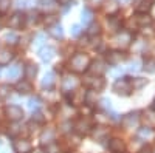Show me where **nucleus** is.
I'll use <instances>...</instances> for the list:
<instances>
[{
  "label": "nucleus",
  "mask_w": 155,
  "mask_h": 153,
  "mask_svg": "<svg viewBox=\"0 0 155 153\" xmlns=\"http://www.w3.org/2000/svg\"><path fill=\"white\" fill-rule=\"evenodd\" d=\"M88 65H90V57L85 53H76L70 59V68L76 73H84L85 70H88Z\"/></svg>",
  "instance_id": "obj_1"
},
{
  "label": "nucleus",
  "mask_w": 155,
  "mask_h": 153,
  "mask_svg": "<svg viewBox=\"0 0 155 153\" xmlns=\"http://www.w3.org/2000/svg\"><path fill=\"white\" fill-rule=\"evenodd\" d=\"M112 42H113V45L118 49H124L127 46H130V43H132V34L129 31H118V34L113 37Z\"/></svg>",
  "instance_id": "obj_2"
},
{
  "label": "nucleus",
  "mask_w": 155,
  "mask_h": 153,
  "mask_svg": "<svg viewBox=\"0 0 155 153\" xmlns=\"http://www.w3.org/2000/svg\"><path fill=\"white\" fill-rule=\"evenodd\" d=\"M113 90L116 94H121V96H129L132 91V85H130V81L127 78H123L120 81H116L115 85H113Z\"/></svg>",
  "instance_id": "obj_3"
},
{
  "label": "nucleus",
  "mask_w": 155,
  "mask_h": 153,
  "mask_svg": "<svg viewBox=\"0 0 155 153\" xmlns=\"http://www.w3.org/2000/svg\"><path fill=\"white\" fill-rule=\"evenodd\" d=\"M121 124H123L124 129H127V130L137 129L138 124H140V113L138 111H134V113L126 114V116L123 118V121H121Z\"/></svg>",
  "instance_id": "obj_4"
},
{
  "label": "nucleus",
  "mask_w": 155,
  "mask_h": 153,
  "mask_svg": "<svg viewBox=\"0 0 155 153\" xmlns=\"http://www.w3.org/2000/svg\"><path fill=\"white\" fill-rule=\"evenodd\" d=\"M78 85H79V81H78L76 76L73 74H67L65 78L62 79V91H65V93H71L74 91Z\"/></svg>",
  "instance_id": "obj_5"
},
{
  "label": "nucleus",
  "mask_w": 155,
  "mask_h": 153,
  "mask_svg": "<svg viewBox=\"0 0 155 153\" xmlns=\"http://www.w3.org/2000/svg\"><path fill=\"white\" fill-rule=\"evenodd\" d=\"M5 113H6V118L9 121H12V122H17V121H20L23 118V110L19 105H9V107H6Z\"/></svg>",
  "instance_id": "obj_6"
},
{
  "label": "nucleus",
  "mask_w": 155,
  "mask_h": 153,
  "mask_svg": "<svg viewBox=\"0 0 155 153\" xmlns=\"http://www.w3.org/2000/svg\"><path fill=\"white\" fill-rule=\"evenodd\" d=\"M85 85L90 88V90H93V91H99L104 88L106 82L104 79L101 78V76H92V78H87L85 79Z\"/></svg>",
  "instance_id": "obj_7"
},
{
  "label": "nucleus",
  "mask_w": 155,
  "mask_h": 153,
  "mask_svg": "<svg viewBox=\"0 0 155 153\" xmlns=\"http://www.w3.org/2000/svg\"><path fill=\"white\" fill-rule=\"evenodd\" d=\"M25 20H27V17H25L22 12H16V14H12L8 20V27L12 28V30H19L22 28L25 25Z\"/></svg>",
  "instance_id": "obj_8"
},
{
  "label": "nucleus",
  "mask_w": 155,
  "mask_h": 153,
  "mask_svg": "<svg viewBox=\"0 0 155 153\" xmlns=\"http://www.w3.org/2000/svg\"><path fill=\"white\" fill-rule=\"evenodd\" d=\"M54 141H56V130L54 129H45L41 135V144L50 145V144H54Z\"/></svg>",
  "instance_id": "obj_9"
},
{
  "label": "nucleus",
  "mask_w": 155,
  "mask_h": 153,
  "mask_svg": "<svg viewBox=\"0 0 155 153\" xmlns=\"http://www.w3.org/2000/svg\"><path fill=\"white\" fill-rule=\"evenodd\" d=\"M88 71L92 73L93 76H101L102 73H106V71H107V68H106V63L102 62V60H95L93 63L90 62Z\"/></svg>",
  "instance_id": "obj_10"
},
{
  "label": "nucleus",
  "mask_w": 155,
  "mask_h": 153,
  "mask_svg": "<svg viewBox=\"0 0 155 153\" xmlns=\"http://www.w3.org/2000/svg\"><path fill=\"white\" fill-rule=\"evenodd\" d=\"M12 147H14L16 153H30L31 151V144L27 139H17V141H14Z\"/></svg>",
  "instance_id": "obj_11"
},
{
  "label": "nucleus",
  "mask_w": 155,
  "mask_h": 153,
  "mask_svg": "<svg viewBox=\"0 0 155 153\" xmlns=\"http://www.w3.org/2000/svg\"><path fill=\"white\" fill-rule=\"evenodd\" d=\"M107 63L109 65H118V63H121V60H124V54L121 53V51H110V53H107Z\"/></svg>",
  "instance_id": "obj_12"
},
{
  "label": "nucleus",
  "mask_w": 155,
  "mask_h": 153,
  "mask_svg": "<svg viewBox=\"0 0 155 153\" xmlns=\"http://www.w3.org/2000/svg\"><path fill=\"white\" fill-rule=\"evenodd\" d=\"M74 129L78 133H81V135H87L92 132V125H90V122L87 119H79L76 124H74Z\"/></svg>",
  "instance_id": "obj_13"
},
{
  "label": "nucleus",
  "mask_w": 155,
  "mask_h": 153,
  "mask_svg": "<svg viewBox=\"0 0 155 153\" xmlns=\"http://www.w3.org/2000/svg\"><path fill=\"white\" fill-rule=\"evenodd\" d=\"M54 54H56V51H54L53 46H44V48H41V51H39V57H41L44 62H50L54 57Z\"/></svg>",
  "instance_id": "obj_14"
},
{
  "label": "nucleus",
  "mask_w": 155,
  "mask_h": 153,
  "mask_svg": "<svg viewBox=\"0 0 155 153\" xmlns=\"http://www.w3.org/2000/svg\"><path fill=\"white\" fill-rule=\"evenodd\" d=\"M16 91L20 93V94H28V93L33 91V85H31L30 81H20L16 85Z\"/></svg>",
  "instance_id": "obj_15"
},
{
  "label": "nucleus",
  "mask_w": 155,
  "mask_h": 153,
  "mask_svg": "<svg viewBox=\"0 0 155 153\" xmlns=\"http://www.w3.org/2000/svg\"><path fill=\"white\" fill-rule=\"evenodd\" d=\"M109 148H110L113 153H123L124 148H126V144H124V141H121V139L115 138V139H112V141H110Z\"/></svg>",
  "instance_id": "obj_16"
},
{
  "label": "nucleus",
  "mask_w": 155,
  "mask_h": 153,
  "mask_svg": "<svg viewBox=\"0 0 155 153\" xmlns=\"http://www.w3.org/2000/svg\"><path fill=\"white\" fill-rule=\"evenodd\" d=\"M107 28L110 31H113V33L121 31V22H120V19H116V16H110L107 19Z\"/></svg>",
  "instance_id": "obj_17"
},
{
  "label": "nucleus",
  "mask_w": 155,
  "mask_h": 153,
  "mask_svg": "<svg viewBox=\"0 0 155 153\" xmlns=\"http://www.w3.org/2000/svg\"><path fill=\"white\" fill-rule=\"evenodd\" d=\"M54 82H56V74L53 73V71H48V73H45V76H44V79H42V87L44 88H51L54 85Z\"/></svg>",
  "instance_id": "obj_18"
},
{
  "label": "nucleus",
  "mask_w": 155,
  "mask_h": 153,
  "mask_svg": "<svg viewBox=\"0 0 155 153\" xmlns=\"http://www.w3.org/2000/svg\"><path fill=\"white\" fill-rule=\"evenodd\" d=\"M93 138L96 139L98 142H102L109 138V130L104 129V127H96V130L93 132Z\"/></svg>",
  "instance_id": "obj_19"
},
{
  "label": "nucleus",
  "mask_w": 155,
  "mask_h": 153,
  "mask_svg": "<svg viewBox=\"0 0 155 153\" xmlns=\"http://www.w3.org/2000/svg\"><path fill=\"white\" fill-rule=\"evenodd\" d=\"M84 99H85V93L82 90H74L71 91V104L73 105H81L84 104Z\"/></svg>",
  "instance_id": "obj_20"
},
{
  "label": "nucleus",
  "mask_w": 155,
  "mask_h": 153,
  "mask_svg": "<svg viewBox=\"0 0 155 153\" xmlns=\"http://www.w3.org/2000/svg\"><path fill=\"white\" fill-rule=\"evenodd\" d=\"M153 5V0H141V2L137 5V12H140V14H146V12L150 11Z\"/></svg>",
  "instance_id": "obj_21"
},
{
  "label": "nucleus",
  "mask_w": 155,
  "mask_h": 153,
  "mask_svg": "<svg viewBox=\"0 0 155 153\" xmlns=\"http://www.w3.org/2000/svg\"><path fill=\"white\" fill-rule=\"evenodd\" d=\"M132 23L137 25V27H146V25L152 23V19L147 14H141V16H137L135 19H132Z\"/></svg>",
  "instance_id": "obj_22"
},
{
  "label": "nucleus",
  "mask_w": 155,
  "mask_h": 153,
  "mask_svg": "<svg viewBox=\"0 0 155 153\" xmlns=\"http://www.w3.org/2000/svg\"><path fill=\"white\" fill-rule=\"evenodd\" d=\"M12 60V53L8 48H2L0 49V65H6Z\"/></svg>",
  "instance_id": "obj_23"
},
{
  "label": "nucleus",
  "mask_w": 155,
  "mask_h": 153,
  "mask_svg": "<svg viewBox=\"0 0 155 153\" xmlns=\"http://www.w3.org/2000/svg\"><path fill=\"white\" fill-rule=\"evenodd\" d=\"M50 34L54 37V39H62L64 37V30L59 23H54V25H51L50 27Z\"/></svg>",
  "instance_id": "obj_24"
},
{
  "label": "nucleus",
  "mask_w": 155,
  "mask_h": 153,
  "mask_svg": "<svg viewBox=\"0 0 155 153\" xmlns=\"http://www.w3.org/2000/svg\"><path fill=\"white\" fill-rule=\"evenodd\" d=\"M20 73H22V68H20L19 63H16V65L9 67V70H8L6 76H8V79H17L19 76H20Z\"/></svg>",
  "instance_id": "obj_25"
},
{
  "label": "nucleus",
  "mask_w": 155,
  "mask_h": 153,
  "mask_svg": "<svg viewBox=\"0 0 155 153\" xmlns=\"http://www.w3.org/2000/svg\"><path fill=\"white\" fill-rule=\"evenodd\" d=\"M152 136V127H141V129H138L137 132V138L138 139H147Z\"/></svg>",
  "instance_id": "obj_26"
},
{
  "label": "nucleus",
  "mask_w": 155,
  "mask_h": 153,
  "mask_svg": "<svg viewBox=\"0 0 155 153\" xmlns=\"http://www.w3.org/2000/svg\"><path fill=\"white\" fill-rule=\"evenodd\" d=\"M36 74H37V65L36 63H28L25 67V76H27V79H34Z\"/></svg>",
  "instance_id": "obj_27"
},
{
  "label": "nucleus",
  "mask_w": 155,
  "mask_h": 153,
  "mask_svg": "<svg viewBox=\"0 0 155 153\" xmlns=\"http://www.w3.org/2000/svg\"><path fill=\"white\" fill-rule=\"evenodd\" d=\"M143 65H144V67H143L144 71H147V73H155V59H152V57H146Z\"/></svg>",
  "instance_id": "obj_28"
},
{
  "label": "nucleus",
  "mask_w": 155,
  "mask_h": 153,
  "mask_svg": "<svg viewBox=\"0 0 155 153\" xmlns=\"http://www.w3.org/2000/svg\"><path fill=\"white\" fill-rule=\"evenodd\" d=\"M39 5L47 11H53L56 8V0H39Z\"/></svg>",
  "instance_id": "obj_29"
},
{
  "label": "nucleus",
  "mask_w": 155,
  "mask_h": 153,
  "mask_svg": "<svg viewBox=\"0 0 155 153\" xmlns=\"http://www.w3.org/2000/svg\"><path fill=\"white\" fill-rule=\"evenodd\" d=\"M5 42L6 43H9V45H16L17 42H19V36L16 34V33H6L5 34Z\"/></svg>",
  "instance_id": "obj_30"
},
{
  "label": "nucleus",
  "mask_w": 155,
  "mask_h": 153,
  "mask_svg": "<svg viewBox=\"0 0 155 153\" xmlns=\"http://www.w3.org/2000/svg\"><path fill=\"white\" fill-rule=\"evenodd\" d=\"M146 48H147V43H146L144 40H137V42H134V51H135V53H144Z\"/></svg>",
  "instance_id": "obj_31"
},
{
  "label": "nucleus",
  "mask_w": 155,
  "mask_h": 153,
  "mask_svg": "<svg viewBox=\"0 0 155 153\" xmlns=\"http://www.w3.org/2000/svg\"><path fill=\"white\" fill-rule=\"evenodd\" d=\"M96 102V91L90 90L88 93H85V99H84V104H88V105H93Z\"/></svg>",
  "instance_id": "obj_32"
},
{
  "label": "nucleus",
  "mask_w": 155,
  "mask_h": 153,
  "mask_svg": "<svg viewBox=\"0 0 155 153\" xmlns=\"http://www.w3.org/2000/svg\"><path fill=\"white\" fill-rule=\"evenodd\" d=\"M28 108H30L31 111L39 110V108H41V99H39V97H31V99L28 100Z\"/></svg>",
  "instance_id": "obj_33"
},
{
  "label": "nucleus",
  "mask_w": 155,
  "mask_h": 153,
  "mask_svg": "<svg viewBox=\"0 0 155 153\" xmlns=\"http://www.w3.org/2000/svg\"><path fill=\"white\" fill-rule=\"evenodd\" d=\"M147 84V79H143V78H137V79H134V81H130V85H132V88L135 90H138V88H143L144 85Z\"/></svg>",
  "instance_id": "obj_34"
},
{
  "label": "nucleus",
  "mask_w": 155,
  "mask_h": 153,
  "mask_svg": "<svg viewBox=\"0 0 155 153\" xmlns=\"http://www.w3.org/2000/svg\"><path fill=\"white\" fill-rule=\"evenodd\" d=\"M82 17V23H90V22H92V17H93V12L92 11H90L88 8H84V11H82V14H81Z\"/></svg>",
  "instance_id": "obj_35"
},
{
  "label": "nucleus",
  "mask_w": 155,
  "mask_h": 153,
  "mask_svg": "<svg viewBox=\"0 0 155 153\" xmlns=\"http://www.w3.org/2000/svg\"><path fill=\"white\" fill-rule=\"evenodd\" d=\"M90 36H99L101 34V25L99 23H92V25H90V28H88V31H87Z\"/></svg>",
  "instance_id": "obj_36"
},
{
  "label": "nucleus",
  "mask_w": 155,
  "mask_h": 153,
  "mask_svg": "<svg viewBox=\"0 0 155 153\" xmlns=\"http://www.w3.org/2000/svg\"><path fill=\"white\" fill-rule=\"evenodd\" d=\"M104 9H106V12L109 16H112V14H116V12H118V5L116 3H107Z\"/></svg>",
  "instance_id": "obj_37"
},
{
  "label": "nucleus",
  "mask_w": 155,
  "mask_h": 153,
  "mask_svg": "<svg viewBox=\"0 0 155 153\" xmlns=\"http://www.w3.org/2000/svg\"><path fill=\"white\" fill-rule=\"evenodd\" d=\"M11 2L12 0H0V12H6L11 8Z\"/></svg>",
  "instance_id": "obj_38"
},
{
  "label": "nucleus",
  "mask_w": 155,
  "mask_h": 153,
  "mask_svg": "<svg viewBox=\"0 0 155 153\" xmlns=\"http://www.w3.org/2000/svg\"><path fill=\"white\" fill-rule=\"evenodd\" d=\"M11 88L8 85H0V99H5L6 96H9Z\"/></svg>",
  "instance_id": "obj_39"
},
{
  "label": "nucleus",
  "mask_w": 155,
  "mask_h": 153,
  "mask_svg": "<svg viewBox=\"0 0 155 153\" xmlns=\"http://www.w3.org/2000/svg\"><path fill=\"white\" fill-rule=\"evenodd\" d=\"M101 108H104L106 111L112 110V104H110V100H109V99H101Z\"/></svg>",
  "instance_id": "obj_40"
},
{
  "label": "nucleus",
  "mask_w": 155,
  "mask_h": 153,
  "mask_svg": "<svg viewBox=\"0 0 155 153\" xmlns=\"http://www.w3.org/2000/svg\"><path fill=\"white\" fill-rule=\"evenodd\" d=\"M129 70H130V71H138L140 70V62L138 60H134V62H130V63H129Z\"/></svg>",
  "instance_id": "obj_41"
},
{
  "label": "nucleus",
  "mask_w": 155,
  "mask_h": 153,
  "mask_svg": "<svg viewBox=\"0 0 155 153\" xmlns=\"http://www.w3.org/2000/svg\"><path fill=\"white\" fill-rule=\"evenodd\" d=\"M45 42V34H37L34 39V45H42Z\"/></svg>",
  "instance_id": "obj_42"
},
{
  "label": "nucleus",
  "mask_w": 155,
  "mask_h": 153,
  "mask_svg": "<svg viewBox=\"0 0 155 153\" xmlns=\"http://www.w3.org/2000/svg\"><path fill=\"white\" fill-rule=\"evenodd\" d=\"M54 23H58V19H56V16H48V19L45 17V25L51 27V25H54Z\"/></svg>",
  "instance_id": "obj_43"
},
{
  "label": "nucleus",
  "mask_w": 155,
  "mask_h": 153,
  "mask_svg": "<svg viewBox=\"0 0 155 153\" xmlns=\"http://www.w3.org/2000/svg\"><path fill=\"white\" fill-rule=\"evenodd\" d=\"M81 27H79V25H73V27H71V36H74V37H78V36H79L81 34Z\"/></svg>",
  "instance_id": "obj_44"
},
{
  "label": "nucleus",
  "mask_w": 155,
  "mask_h": 153,
  "mask_svg": "<svg viewBox=\"0 0 155 153\" xmlns=\"http://www.w3.org/2000/svg\"><path fill=\"white\" fill-rule=\"evenodd\" d=\"M47 153H59V148L56 144H50L47 145Z\"/></svg>",
  "instance_id": "obj_45"
},
{
  "label": "nucleus",
  "mask_w": 155,
  "mask_h": 153,
  "mask_svg": "<svg viewBox=\"0 0 155 153\" xmlns=\"http://www.w3.org/2000/svg\"><path fill=\"white\" fill-rule=\"evenodd\" d=\"M85 2H87L88 5H92V6H99V5H102V2H104V0H85Z\"/></svg>",
  "instance_id": "obj_46"
},
{
  "label": "nucleus",
  "mask_w": 155,
  "mask_h": 153,
  "mask_svg": "<svg viewBox=\"0 0 155 153\" xmlns=\"http://www.w3.org/2000/svg\"><path fill=\"white\" fill-rule=\"evenodd\" d=\"M44 114L42 113H34V116H33V121H36V122H44Z\"/></svg>",
  "instance_id": "obj_47"
},
{
  "label": "nucleus",
  "mask_w": 155,
  "mask_h": 153,
  "mask_svg": "<svg viewBox=\"0 0 155 153\" xmlns=\"http://www.w3.org/2000/svg\"><path fill=\"white\" fill-rule=\"evenodd\" d=\"M121 73H123V68H121V67H120V68H116V70H110V74L115 76V78H116V76H120Z\"/></svg>",
  "instance_id": "obj_48"
},
{
  "label": "nucleus",
  "mask_w": 155,
  "mask_h": 153,
  "mask_svg": "<svg viewBox=\"0 0 155 153\" xmlns=\"http://www.w3.org/2000/svg\"><path fill=\"white\" fill-rule=\"evenodd\" d=\"M138 153H153V151H152V150H150L149 147H144V148H141V150H140Z\"/></svg>",
  "instance_id": "obj_49"
},
{
  "label": "nucleus",
  "mask_w": 155,
  "mask_h": 153,
  "mask_svg": "<svg viewBox=\"0 0 155 153\" xmlns=\"http://www.w3.org/2000/svg\"><path fill=\"white\" fill-rule=\"evenodd\" d=\"M58 2H59V3H62V5H67V3L70 2V0H58Z\"/></svg>",
  "instance_id": "obj_50"
},
{
  "label": "nucleus",
  "mask_w": 155,
  "mask_h": 153,
  "mask_svg": "<svg viewBox=\"0 0 155 153\" xmlns=\"http://www.w3.org/2000/svg\"><path fill=\"white\" fill-rule=\"evenodd\" d=\"M30 153H45V151H42V150H39V148H37V150H34V151H30Z\"/></svg>",
  "instance_id": "obj_51"
},
{
  "label": "nucleus",
  "mask_w": 155,
  "mask_h": 153,
  "mask_svg": "<svg viewBox=\"0 0 155 153\" xmlns=\"http://www.w3.org/2000/svg\"><path fill=\"white\" fill-rule=\"evenodd\" d=\"M140 2H141V0H134V3H135V5H138Z\"/></svg>",
  "instance_id": "obj_52"
},
{
  "label": "nucleus",
  "mask_w": 155,
  "mask_h": 153,
  "mask_svg": "<svg viewBox=\"0 0 155 153\" xmlns=\"http://www.w3.org/2000/svg\"><path fill=\"white\" fill-rule=\"evenodd\" d=\"M120 2H121V3H127V2H129V0H120Z\"/></svg>",
  "instance_id": "obj_53"
},
{
  "label": "nucleus",
  "mask_w": 155,
  "mask_h": 153,
  "mask_svg": "<svg viewBox=\"0 0 155 153\" xmlns=\"http://www.w3.org/2000/svg\"><path fill=\"white\" fill-rule=\"evenodd\" d=\"M152 110L155 111V100H153V104H152Z\"/></svg>",
  "instance_id": "obj_54"
},
{
  "label": "nucleus",
  "mask_w": 155,
  "mask_h": 153,
  "mask_svg": "<svg viewBox=\"0 0 155 153\" xmlns=\"http://www.w3.org/2000/svg\"><path fill=\"white\" fill-rule=\"evenodd\" d=\"M0 145H2V142H0Z\"/></svg>",
  "instance_id": "obj_55"
}]
</instances>
